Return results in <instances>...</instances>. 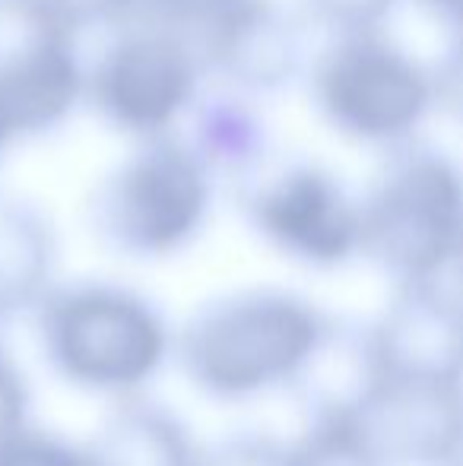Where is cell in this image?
Wrapping results in <instances>:
<instances>
[{
  "label": "cell",
  "instance_id": "obj_18",
  "mask_svg": "<svg viewBox=\"0 0 463 466\" xmlns=\"http://www.w3.org/2000/svg\"><path fill=\"white\" fill-rule=\"evenodd\" d=\"M124 4H127V25H166L194 42L213 19H219L238 0H124Z\"/></svg>",
  "mask_w": 463,
  "mask_h": 466
},
{
  "label": "cell",
  "instance_id": "obj_2",
  "mask_svg": "<svg viewBox=\"0 0 463 466\" xmlns=\"http://www.w3.org/2000/svg\"><path fill=\"white\" fill-rule=\"evenodd\" d=\"M32 311L48 365L83 390L130 397L172 350L159 308L117 282L51 286Z\"/></svg>",
  "mask_w": 463,
  "mask_h": 466
},
{
  "label": "cell",
  "instance_id": "obj_4",
  "mask_svg": "<svg viewBox=\"0 0 463 466\" xmlns=\"http://www.w3.org/2000/svg\"><path fill=\"white\" fill-rule=\"evenodd\" d=\"M213 175L175 134L136 140L86 203L96 238L124 258L178 254L200 235L213 207Z\"/></svg>",
  "mask_w": 463,
  "mask_h": 466
},
{
  "label": "cell",
  "instance_id": "obj_21",
  "mask_svg": "<svg viewBox=\"0 0 463 466\" xmlns=\"http://www.w3.org/2000/svg\"><path fill=\"white\" fill-rule=\"evenodd\" d=\"M67 25L83 35L93 29H121L127 25V4L124 0H51Z\"/></svg>",
  "mask_w": 463,
  "mask_h": 466
},
{
  "label": "cell",
  "instance_id": "obj_23",
  "mask_svg": "<svg viewBox=\"0 0 463 466\" xmlns=\"http://www.w3.org/2000/svg\"><path fill=\"white\" fill-rule=\"evenodd\" d=\"M422 13H428L432 19L445 23L448 29L458 32L460 29V19H463V0H413Z\"/></svg>",
  "mask_w": 463,
  "mask_h": 466
},
{
  "label": "cell",
  "instance_id": "obj_3",
  "mask_svg": "<svg viewBox=\"0 0 463 466\" xmlns=\"http://www.w3.org/2000/svg\"><path fill=\"white\" fill-rule=\"evenodd\" d=\"M463 185L441 149L400 143L388 149L358 197V254L394 282L441 277L460 267Z\"/></svg>",
  "mask_w": 463,
  "mask_h": 466
},
{
  "label": "cell",
  "instance_id": "obj_20",
  "mask_svg": "<svg viewBox=\"0 0 463 466\" xmlns=\"http://www.w3.org/2000/svg\"><path fill=\"white\" fill-rule=\"evenodd\" d=\"M197 466H296L292 444L264 431L229 435L210 451H200Z\"/></svg>",
  "mask_w": 463,
  "mask_h": 466
},
{
  "label": "cell",
  "instance_id": "obj_15",
  "mask_svg": "<svg viewBox=\"0 0 463 466\" xmlns=\"http://www.w3.org/2000/svg\"><path fill=\"white\" fill-rule=\"evenodd\" d=\"M185 121H191L187 147L197 153L213 181L226 178L238 187L273 156L264 117L241 93L197 98Z\"/></svg>",
  "mask_w": 463,
  "mask_h": 466
},
{
  "label": "cell",
  "instance_id": "obj_8",
  "mask_svg": "<svg viewBox=\"0 0 463 466\" xmlns=\"http://www.w3.org/2000/svg\"><path fill=\"white\" fill-rule=\"evenodd\" d=\"M238 200L251 228L305 267L334 270L358 258V197L311 159H267Z\"/></svg>",
  "mask_w": 463,
  "mask_h": 466
},
{
  "label": "cell",
  "instance_id": "obj_11",
  "mask_svg": "<svg viewBox=\"0 0 463 466\" xmlns=\"http://www.w3.org/2000/svg\"><path fill=\"white\" fill-rule=\"evenodd\" d=\"M390 378L460 380V299L458 270L397 282L388 311L371 320Z\"/></svg>",
  "mask_w": 463,
  "mask_h": 466
},
{
  "label": "cell",
  "instance_id": "obj_14",
  "mask_svg": "<svg viewBox=\"0 0 463 466\" xmlns=\"http://www.w3.org/2000/svg\"><path fill=\"white\" fill-rule=\"evenodd\" d=\"M89 466H197L200 448L168 406L130 393L86 444Z\"/></svg>",
  "mask_w": 463,
  "mask_h": 466
},
{
  "label": "cell",
  "instance_id": "obj_10",
  "mask_svg": "<svg viewBox=\"0 0 463 466\" xmlns=\"http://www.w3.org/2000/svg\"><path fill=\"white\" fill-rule=\"evenodd\" d=\"M356 419L388 466H448L460 448V380L384 374Z\"/></svg>",
  "mask_w": 463,
  "mask_h": 466
},
{
  "label": "cell",
  "instance_id": "obj_24",
  "mask_svg": "<svg viewBox=\"0 0 463 466\" xmlns=\"http://www.w3.org/2000/svg\"><path fill=\"white\" fill-rule=\"evenodd\" d=\"M10 147H13V140H10V137H6V130L0 127V162H4V153H6V149H10Z\"/></svg>",
  "mask_w": 463,
  "mask_h": 466
},
{
  "label": "cell",
  "instance_id": "obj_16",
  "mask_svg": "<svg viewBox=\"0 0 463 466\" xmlns=\"http://www.w3.org/2000/svg\"><path fill=\"white\" fill-rule=\"evenodd\" d=\"M292 444L296 466H388L356 416H308Z\"/></svg>",
  "mask_w": 463,
  "mask_h": 466
},
{
  "label": "cell",
  "instance_id": "obj_19",
  "mask_svg": "<svg viewBox=\"0 0 463 466\" xmlns=\"http://www.w3.org/2000/svg\"><path fill=\"white\" fill-rule=\"evenodd\" d=\"M0 466H89V461L86 451L61 435L23 422L0 435Z\"/></svg>",
  "mask_w": 463,
  "mask_h": 466
},
{
  "label": "cell",
  "instance_id": "obj_12",
  "mask_svg": "<svg viewBox=\"0 0 463 466\" xmlns=\"http://www.w3.org/2000/svg\"><path fill=\"white\" fill-rule=\"evenodd\" d=\"M384 362L377 352L375 327L327 318L317 343L292 374V387L305 419L356 416L381 387Z\"/></svg>",
  "mask_w": 463,
  "mask_h": 466
},
{
  "label": "cell",
  "instance_id": "obj_7",
  "mask_svg": "<svg viewBox=\"0 0 463 466\" xmlns=\"http://www.w3.org/2000/svg\"><path fill=\"white\" fill-rule=\"evenodd\" d=\"M86 93L80 35L51 0H0V127L13 143L70 121Z\"/></svg>",
  "mask_w": 463,
  "mask_h": 466
},
{
  "label": "cell",
  "instance_id": "obj_22",
  "mask_svg": "<svg viewBox=\"0 0 463 466\" xmlns=\"http://www.w3.org/2000/svg\"><path fill=\"white\" fill-rule=\"evenodd\" d=\"M29 422V384L0 337V435Z\"/></svg>",
  "mask_w": 463,
  "mask_h": 466
},
{
  "label": "cell",
  "instance_id": "obj_1",
  "mask_svg": "<svg viewBox=\"0 0 463 466\" xmlns=\"http://www.w3.org/2000/svg\"><path fill=\"white\" fill-rule=\"evenodd\" d=\"M330 314L289 289H241L210 299L178 337L187 378L213 400H247L289 384Z\"/></svg>",
  "mask_w": 463,
  "mask_h": 466
},
{
  "label": "cell",
  "instance_id": "obj_9",
  "mask_svg": "<svg viewBox=\"0 0 463 466\" xmlns=\"http://www.w3.org/2000/svg\"><path fill=\"white\" fill-rule=\"evenodd\" d=\"M305 19L283 0H238L213 19L194 48L213 74L241 96H273L305 76Z\"/></svg>",
  "mask_w": 463,
  "mask_h": 466
},
{
  "label": "cell",
  "instance_id": "obj_17",
  "mask_svg": "<svg viewBox=\"0 0 463 466\" xmlns=\"http://www.w3.org/2000/svg\"><path fill=\"white\" fill-rule=\"evenodd\" d=\"M400 0H298V16L324 35H349V32L388 29Z\"/></svg>",
  "mask_w": 463,
  "mask_h": 466
},
{
  "label": "cell",
  "instance_id": "obj_13",
  "mask_svg": "<svg viewBox=\"0 0 463 466\" xmlns=\"http://www.w3.org/2000/svg\"><path fill=\"white\" fill-rule=\"evenodd\" d=\"M55 267L57 232L48 213L19 194H0V324L42 301Z\"/></svg>",
  "mask_w": 463,
  "mask_h": 466
},
{
  "label": "cell",
  "instance_id": "obj_5",
  "mask_svg": "<svg viewBox=\"0 0 463 466\" xmlns=\"http://www.w3.org/2000/svg\"><path fill=\"white\" fill-rule=\"evenodd\" d=\"M317 115L340 137L394 149L416 140L432 115V67L409 55L388 29L330 35L305 67Z\"/></svg>",
  "mask_w": 463,
  "mask_h": 466
},
{
  "label": "cell",
  "instance_id": "obj_6",
  "mask_svg": "<svg viewBox=\"0 0 463 466\" xmlns=\"http://www.w3.org/2000/svg\"><path fill=\"white\" fill-rule=\"evenodd\" d=\"M204 64L187 35L166 25L130 23L86 67L83 105L134 140L175 134L200 98Z\"/></svg>",
  "mask_w": 463,
  "mask_h": 466
}]
</instances>
